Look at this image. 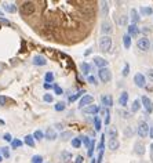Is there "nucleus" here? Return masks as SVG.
I'll use <instances>...</instances> for the list:
<instances>
[{"label":"nucleus","instance_id":"obj_1","mask_svg":"<svg viewBox=\"0 0 153 163\" xmlns=\"http://www.w3.org/2000/svg\"><path fill=\"white\" fill-rule=\"evenodd\" d=\"M20 15L36 35L64 46L82 43L97 21L95 0H18Z\"/></svg>","mask_w":153,"mask_h":163},{"label":"nucleus","instance_id":"obj_2","mask_svg":"<svg viewBox=\"0 0 153 163\" xmlns=\"http://www.w3.org/2000/svg\"><path fill=\"white\" fill-rule=\"evenodd\" d=\"M98 46H99V50L104 53L109 51L112 47V39L111 36H102V37H99V42H98Z\"/></svg>","mask_w":153,"mask_h":163},{"label":"nucleus","instance_id":"obj_3","mask_svg":"<svg viewBox=\"0 0 153 163\" xmlns=\"http://www.w3.org/2000/svg\"><path fill=\"white\" fill-rule=\"evenodd\" d=\"M138 136H139L141 138H145L149 136V126H148L146 122H139V124H138Z\"/></svg>","mask_w":153,"mask_h":163},{"label":"nucleus","instance_id":"obj_4","mask_svg":"<svg viewBox=\"0 0 153 163\" xmlns=\"http://www.w3.org/2000/svg\"><path fill=\"white\" fill-rule=\"evenodd\" d=\"M98 76H99L101 82H104V83H108V82H111V79H112L111 69H108V68H102V69H99V71H98Z\"/></svg>","mask_w":153,"mask_h":163},{"label":"nucleus","instance_id":"obj_5","mask_svg":"<svg viewBox=\"0 0 153 163\" xmlns=\"http://www.w3.org/2000/svg\"><path fill=\"white\" fill-rule=\"evenodd\" d=\"M137 47L141 50V51H148L150 47V42L148 37H141V39H138L137 42Z\"/></svg>","mask_w":153,"mask_h":163},{"label":"nucleus","instance_id":"obj_6","mask_svg":"<svg viewBox=\"0 0 153 163\" xmlns=\"http://www.w3.org/2000/svg\"><path fill=\"white\" fill-rule=\"evenodd\" d=\"M141 102L143 104V108L146 109L148 113H152V111H153V101L152 100H150L149 97H146V95H143V97L141 98Z\"/></svg>","mask_w":153,"mask_h":163},{"label":"nucleus","instance_id":"obj_7","mask_svg":"<svg viewBox=\"0 0 153 163\" xmlns=\"http://www.w3.org/2000/svg\"><path fill=\"white\" fill-rule=\"evenodd\" d=\"M134 83H135L139 88H143L146 86V79H145V76H143L142 73H135V76H134Z\"/></svg>","mask_w":153,"mask_h":163},{"label":"nucleus","instance_id":"obj_8","mask_svg":"<svg viewBox=\"0 0 153 163\" xmlns=\"http://www.w3.org/2000/svg\"><path fill=\"white\" fill-rule=\"evenodd\" d=\"M92 101H94V98H92V95H83V98L80 100V102H79V107L82 108H86V107H88V105H91L92 104Z\"/></svg>","mask_w":153,"mask_h":163},{"label":"nucleus","instance_id":"obj_9","mask_svg":"<svg viewBox=\"0 0 153 163\" xmlns=\"http://www.w3.org/2000/svg\"><path fill=\"white\" fill-rule=\"evenodd\" d=\"M112 30H113V28H112V24L109 22V21H104V22L101 24V32L105 33V36L112 33Z\"/></svg>","mask_w":153,"mask_h":163},{"label":"nucleus","instance_id":"obj_10","mask_svg":"<svg viewBox=\"0 0 153 163\" xmlns=\"http://www.w3.org/2000/svg\"><path fill=\"white\" fill-rule=\"evenodd\" d=\"M99 112V108H98V105H88V107L83 108V113L86 115H95Z\"/></svg>","mask_w":153,"mask_h":163},{"label":"nucleus","instance_id":"obj_11","mask_svg":"<svg viewBox=\"0 0 153 163\" xmlns=\"http://www.w3.org/2000/svg\"><path fill=\"white\" fill-rule=\"evenodd\" d=\"M101 102H102V105H105L106 108H109V107L113 105V98H112L111 94H104L101 97Z\"/></svg>","mask_w":153,"mask_h":163},{"label":"nucleus","instance_id":"obj_12","mask_svg":"<svg viewBox=\"0 0 153 163\" xmlns=\"http://www.w3.org/2000/svg\"><path fill=\"white\" fill-rule=\"evenodd\" d=\"M145 145H143L141 141H138V142H135V145H134V152L137 153V155H139V156H142L143 153H145Z\"/></svg>","mask_w":153,"mask_h":163},{"label":"nucleus","instance_id":"obj_13","mask_svg":"<svg viewBox=\"0 0 153 163\" xmlns=\"http://www.w3.org/2000/svg\"><path fill=\"white\" fill-rule=\"evenodd\" d=\"M44 137H46L48 141L55 140V138H57V133H55V130H54L52 127H48V129L46 130V133H44Z\"/></svg>","mask_w":153,"mask_h":163},{"label":"nucleus","instance_id":"obj_14","mask_svg":"<svg viewBox=\"0 0 153 163\" xmlns=\"http://www.w3.org/2000/svg\"><path fill=\"white\" fill-rule=\"evenodd\" d=\"M94 64L97 66H99V69H102V68H106V65H108V61H105L102 57H94Z\"/></svg>","mask_w":153,"mask_h":163},{"label":"nucleus","instance_id":"obj_15","mask_svg":"<svg viewBox=\"0 0 153 163\" xmlns=\"http://www.w3.org/2000/svg\"><path fill=\"white\" fill-rule=\"evenodd\" d=\"M47 61L43 56H35L33 57V65H37V66H42V65H46Z\"/></svg>","mask_w":153,"mask_h":163},{"label":"nucleus","instance_id":"obj_16","mask_svg":"<svg viewBox=\"0 0 153 163\" xmlns=\"http://www.w3.org/2000/svg\"><path fill=\"white\" fill-rule=\"evenodd\" d=\"M108 147H109V149L111 151H116V149H119V147H120V142H119L117 138H114V140H109Z\"/></svg>","mask_w":153,"mask_h":163},{"label":"nucleus","instance_id":"obj_17","mask_svg":"<svg viewBox=\"0 0 153 163\" xmlns=\"http://www.w3.org/2000/svg\"><path fill=\"white\" fill-rule=\"evenodd\" d=\"M3 7H4V10L8 11V13H15L18 10V7H17L15 3H4Z\"/></svg>","mask_w":153,"mask_h":163},{"label":"nucleus","instance_id":"obj_18","mask_svg":"<svg viewBox=\"0 0 153 163\" xmlns=\"http://www.w3.org/2000/svg\"><path fill=\"white\" fill-rule=\"evenodd\" d=\"M127 101H128V93L123 91L121 95L119 97V104H120L121 107H126V105H127Z\"/></svg>","mask_w":153,"mask_h":163},{"label":"nucleus","instance_id":"obj_19","mask_svg":"<svg viewBox=\"0 0 153 163\" xmlns=\"http://www.w3.org/2000/svg\"><path fill=\"white\" fill-rule=\"evenodd\" d=\"M130 18H131L134 25H137V22L139 21V15H138V11L135 10V8H133V10L130 11Z\"/></svg>","mask_w":153,"mask_h":163},{"label":"nucleus","instance_id":"obj_20","mask_svg":"<svg viewBox=\"0 0 153 163\" xmlns=\"http://www.w3.org/2000/svg\"><path fill=\"white\" fill-rule=\"evenodd\" d=\"M108 137H109V140H114V138H117V130H116V127H109L106 131Z\"/></svg>","mask_w":153,"mask_h":163},{"label":"nucleus","instance_id":"obj_21","mask_svg":"<svg viewBox=\"0 0 153 163\" xmlns=\"http://www.w3.org/2000/svg\"><path fill=\"white\" fill-rule=\"evenodd\" d=\"M138 33H139V29H138L137 25H134V24L128 25V35L130 36H137Z\"/></svg>","mask_w":153,"mask_h":163},{"label":"nucleus","instance_id":"obj_22","mask_svg":"<svg viewBox=\"0 0 153 163\" xmlns=\"http://www.w3.org/2000/svg\"><path fill=\"white\" fill-rule=\"evenodd\" d=\"M70 159H72V153L70 152H68V151H64V152L61 153V160L64 163L70 162Z\"/></svg>","mask_w":153,"mask_h":163},{"label":"nucleus","instance_id":"obj_23","mask_svg":"<svg viewBox=\"0 0 153 163\" xmlns=\"http://www.w3.org/2000/svg\"><path fill=\"white\" fill-rule=\"evenodd\" d=\"M141 109V101L139 100H134L133 105H131V112H138Z\"/></svg>","mask_w":153,"mask_h":163},{"label":"nucleus","instance_id":"obj_24","mask_svg":"<svg viewBox=\"0 0 153 163\" xmlns=\"http://www.w3.org/2000/svg\"><path fill=\"white\" fill-rule=\"evenodd\" d=\"M123 44L126 49H130L131 47V36L130 35H124L123 36Z\"/></svg>","mask_w":153,"mask_h":163},{"label":"nucleus","instance_id":"obj_25","mask_svg":"<svg viewBox=\"0 0 153 163\" xmlns=\"http://www.w3.org/2000/svg\"><path fill=\"white\" fill-rule=\"evenodd\" d=\"M141 14H142L143 17H146V15H150V14H153V10H152V7H141Z\"/></svg>","mask_w":153,"mask_h":163},{"label":"nucleus","instance_id":"obj_26","mask_svg":"<svg viewBox=\"0 0 153 163\" xmlns=\"http://www.w3.org/2000/svg\"><path fill=\"white\" fill-rule=\"evenodd\" d=\"M25 144L29 145L30 148H35V140H33V136H26L25 137Z\"/></svg>","mask_w":153,"mask_h":163},{"label":"nucleus","instance_id":"obj_27","mask_svg":"<svg viewBox=\"0 0 153 163\" xmlns=\"http://www.w3.org/2000/svg\"><path fill=\"white\" fill-rule=\"evenodd\" d=\"M80 68H82V72L84 73V75H88V72L91 71V66L88 65L87 62H83L82 65H80Z\"/></svg>","mask_w":153,"mask_h":163},{"label":"nucleus","instance_id":"obj_28","mask_svg":"<svg viewBox=\"0 0 153 163\" xmlns=\"http://www.w3.org/2000/svg\"><path fill=\"white\" fill-rule=\"evenodd\" d=\"M72 137H73V133H72V131H64V133L61 134V138H62L64 141L70 140Z\"/></svg>","mask_w":153,"mask_h":163},{"label":"nucleus","instance_id":"obj_29","mask_svg":"<svg viewBox=\"0 0 153 163\" xmlns=\"http://www.w3.org/2000/svg\"><path fill=\"white\" fill-rule=\"evenodd\" d=\"M102 113H104V116H105V123L106 124H109L111 123V112H109V109H104V111H102Z\"/></svg>","mask_w":153,"mask_h":163},{"label":"nucleus","instance_id":"obj_30","mask_svg":"<svg viewBox=\"0 0 153 163\" xmlns=\"http://www.w3.org/2000/svg\"><path fill=\"white\" fill-rule=\"evenodd\" d=\"M101 14L104 17H106V14H108V3L106 2H101Z\"/></svg>","mask_w":153,"mask_h":163},{"label":"nucleus","instance_id":"obj_31","mask_svg":"<svg viewBox=\"0 0 153 163\" xmlns=\"http://www.w3.org/2000/svg\"><path fill=\"white\" fill-rule=\"evenodd\" d=\"M80 145H82V138L79 137V138H73V140H72V147L73 148H80Z\"/></svg>","mask_w":153,"mask_h":163},{"label":"nucleus","instance_id":"obj_32","mask_svg":"<svg viewBox=\"0 0 153 163\" xmlns=\"http://www.w3.org/2000/svg\"><path fill=\"white\" fill-rule=\"evenodd\" d=\"M0 153H2V156L3 158H10V151H8V148L7 147H3V148H0Z\"/></svg>","mask_w":153,"mask_h":163},{"label":"nucleus","instance_id":"obj_33","mask_svg":"<svg viewBox=\"0 0 153 163\" xmlns=\"http://www.w3.org/2000/svg\"><path fill=\"white\" fill-rule=\"evenodd\" d=\"M117 24H119V25H121V26H124L126 24H127V17H126V15H120L117 18Z\"/></svg>","mask_w":153,"mask_h":163},{"label":"nucleus","instance_id":"obj_34","mask_svg":"<svg viewBox=\"0 0 153 163\" xmlns=\"http://www.w3.org/2000/svg\"><path fill=\"white\" fill-rule=\"evenodd\" d=\"M44 80H46V83H51V82L54 80V75H52V72H47L46 76H44Z\"/></svg>","mask_w":153,"mask_h":163},{"label":"nucleus","instance_id":"obj_35","mask_svg":"<svg viewBox=\"0 0 153 163\" xmlns=\"http://www.w3.org/2000/svg\"><path fill=\"white\" fill-rule=\"evenodd\" d=\"M94 124H95V130H97V131L101 130V120H99V117H98V116L94 117Z\"/></svg>","mask_w":153,"mask_h":163},{"label":"nucleus","instance_id":"obj_36","mask_svg":"<svg viewBox=\"0 0 153 163\" xmlns=\"http://www.w3.org/2000/svg\"><path fill=\"white\" fill-rule=\"evenodd\" d=\"M33 138H36V140H43V138H44V134L42 133V131L40 130H37V131H35V134H33Z\"/></svg>","mask_w":153,"mask_h":163},{"label":"nucleus","instance_id":"obj_37","mask_svg":"<svg viewBox=\"0 0 153 163\" xmlns=\"http://www.w3.org/2000/svg\"><path fill=\"white\" fill-rule=\"evenodd\" d=\"M8 101H10V100H8L6 95H0V107H6Z\"/></svg>","mask_w":153,"mask_h":163},{"label":"nucleus","instance_id":"obj_38","mask_svg":"<svg viewBox=\"0 0 153 163\" xmlns=\"http://www.w3.org/2000/svg\"><path fill=\"white\" fill-rule=\"evenodd\" d=\"M54 108H55V111L61 112V111H64V109H65V104H64V102H57Z\"/></svg>","mask_w":153,"mask_h":163},{"label":"nucleus","instance_id":"obj_39","mask_svg":"<svg viewBox=\"0 0 153 163\" xmlns=\"http://www.w3.org/2000/svg\"><path fill=\"white\" fill-rule=\"evenodd\" d=\"M80 138H82V142L84 144V147L88 149V147H90V144H91V140H90L88 137H80Z\"/></svg>","mask_w":153,"mask_h":163},{"label":"nucleus","instance_id":"obj_40","mask_svg":"<svg viewBox=\"0 0 153 163\" xmlns=\"http://www.w3.org/2000/svg\"><path fill=\"white\" fill-rule=\"evenodd\" d=\"M133 134H134L133 127H126L124 129V136H126V137H131Z\"/></svg>","mask_w":153,"mask_h":163},{"label":"nucleus","instance_id":"obj_41","mask_svg":"<svg viewBox=\"0 0 153 163\" xmlns=\"http://www.w3.org/2000/svg\"><path fill=\"white\" fill-rule=\"evenodd\" d=\"M82 94H84V91H83V90H82V91H79L77 94H75V95H72V97H69V101H70V102L76 101V100H77V98L80 97V95H82Z\"/></svg>","mask_w":153,"mask_h":163},{"label":"nucleus","instance_id":"obj_42","mask_svg":"<svg viewBox=\"0 0 153 163\" xmlns=\"http://www.w3.org/2000/svg\"><path fill=\"white\" fill-rule=\"evenodd\" d=\"M94 147H95V142H94V141H91L90 147H88V151H87L88 156H92V152H94Z\"/></svg>","mask_w":153,"mask_h":163},{"label":"nucleus","instance_id":"obj_43","mask_svg":"<svg viewBox=\"0 0 153 163\" xmlns=\"http://www.w3.org/2000/svg\"><path fill=\"white\" fill-rule=\"evenodd\" d=\"M32 163H43V158L40 155H35L32 158Z\"/></svg>","mask_w":153,"mask_h":163},{"label":"nucleus","instance_id":"obj_44","mask_svg":"<svg viewBox=\"0 0 153 163\" xmlns=\"http://www.w3.org/2000/svg\"><path fill=\"white\" fill-rule=\"evenodd\" d=\"M128 73H130V65L126 64L124 68H123V72H121V75H123V76H128Z\"/></svg>","mask_w":153,"mask_h":163},{"label":"nucleus","instance_id":"obj_45","mask_svg":"<svg viewBox=\"0 0 153 163\" xmlns=\"http://www.w3.org/2000/svg\"><path fill=\"white\" fill-rule=\"evenodd\" d=\"M52 88H54V91H55V94H57V95H61L62 93H64V91H62V88L59 87L58 85H54V86H52Z\"/></svg>","mask_w":153,"mask_h":163},{"label":"nucleus","instance_id":"obj_46","mask_svg":"<svg viewBox=\"0 0 153 163\" xmlns=\"http://www.w3.org/2000/svg\"><path fill=\"white\" fill-rule=\"evenodd\" d=\"M11 145H13V148L22 147V141H20V140H13V142H11Z\"/></svg>","mask_w":153,"mask_h":163},{"label":"nucleus","instance_id":"obj_47","mask_svg":"<svg viewBox=\"0 0 153 163\" xmlns=\"http://www.w3.org/2000/svg\"><path fill=\"white\" fill-rule=\"evenodd\" d=\"M43 100H44L46 102H52V100H54V98H52V95H51V94H44Z\"/></svg>","mask_w":153,"mask_h":163},{"label":"nucleus","instance_id":"obj_48","mask_svg":"<svg viewBox=\"0 0 153 163\" xmlns=\"http://www.w3.org/2000/svg\"><path fill=\"white\" fill-rule=\"evenodd\" d=\"M87 80H88V83H91V85H97V79H95L94 76H88Z\"/></svg>","mask_w":153,"mask_h":163},{"label":"nucleus","instance_id":"obj_49","mask_svg":"<svg viewBox=\"0 0 153 163\" xmlns=\"http://www.w3.org/2000/svg\"><path fill=\"white\" fill-rule=\"evenodd\" d=\"M148 78H149V80L153 83V69H149V71H148Z\"/></svg>","mask_w":153,"mask_h":163},{"label":"nucleus","instance_id":"obj_50","mask_svg":"<svg viewBox=\"0 0 153 163\" xmlns=\"http://www.w3.org/2000/svg\"><path fill=\"white\" fill-rule=\"evenodd\" d=\"M4 140L8 141V142H11V140H13V137H11V134H8V133L4 134Z\"/></svg>","mask_w":153,"mask_h":163},{"label":"nucleus","instance_id":"obj_51","mask_svg":"<svg viewBox=\"0 0 153 163\" xmlns=\"http://www.w3.org/2000/svg\"><path fill=\"white\" fill-rule=\"evenodd\" d=\"M102 156H104V151H99V155H98V163H101L102 162Z\"/></svg>","mask_w":153,"mask_h":163},{"label":"nucleus","instance_id":"obj_52","mask_svg":"<svg viewBox=\"0 0 153 163\" xmlns=\"http://www.w3.org/2000/svg\"><path fill=\"white\" fill-rule=\"evenodd\" d=\"M83 160H84V159H83V156H80V155H79V156L76 158L75 163H83Z\"/></svg>","mask_w":153,"mask_h":163},{"label":"nucleus","instance_id":"obj_53","mask_svg":"<svg viewBox=\"0 0 153 163\" xmlns=\"http://www.w3.org/2000/svg\"><path fill=\"white\" fill-rule=\"evenodd\" d=\"M149 137L153 138V124H152V127H149Z\"/></svg>","mask_w":153,"mask_h":163},{"label":"nucleus","instance_id":"obj_54","mask_svg":"<svg viewBox=\"0 0 153 163\" xmlns=\"http://www.w3.org/2000/svg\"><path fill=\"white\" fill-rule=\"evenodd\" d=\"M121 115H123V117H130V113L128 112H120Z\"/></svg>","mask_w":153,"mask_h":163},{"label":"nucleus","instance_id":"obj_55","mask_svg":"<svg viewBox=\"0 0 153 163\" xmlns=\"http://www.w3.org/2000/svg\"><path fill=\"white\" fill-rule=\"evenodd\" d=\"M52 86L51 85H48V83H44V88H46V90H48V88H51Z\"/></svg>","mask_w":153,"mask_h":163},{"label":"nucleus","instance_id":"obj_56","mask_svg":"<svg viewBox=\"0 0 153 163\" xmlns=\"http://www.w3.org/2000/svg\"><path fill=\"white\" fill-rule=\"evenodd\" d=\"M4 68V65H3V64H0V72H2V69H3Z\"/></svg>","mask_w":153,"mask_h":163},{"label":"nucleus","instance_id":"obj_57","mask_svg":"<svg viewBox=\"0 0 153 163\" xmlns=\"http://www.w3.org/2000/svg\"><path fill=\"white\" fill-rule=\"evenodd\" d=\"M2 160H3V156H2V153H0V162H2Z\"/></svg>","mask_w":153,"mask_h":163},{"label":"nucleus","instance_id":"obj_58","mask_svg":"<svg viewBox=\"0 0 153 163\" xmlns=\"http://www.w3.org/2000/svg\"><path fill=\"white\" fill-rule=\"evenodd\" d=\"M2 17H3V13H2V11H0V18H2Z\"/></svg>","mask_w":153,"mask_h":163},{"label":"nucleus","instance_id":"obj_59","mask_svg":"<svg viewBox=\"0 0 153 163\" xmlns=\"http://www.w3.org/2000/svg\"><path fill=\"white\" fill-rule=\"evenodd\" d=\"M152 162H153V153H152Z\"/></svg>","mask_w":153,"mask_h":163}]
</instances>
